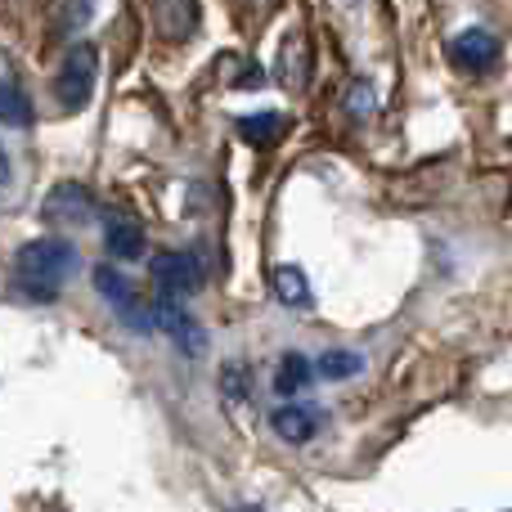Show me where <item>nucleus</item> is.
I'll use <instances>...</instances> for the list:
<instances>
[{"mask_svg":"<svg viewBox=\"0 0 512 512\" xmlns=\"http://www.w3.org/2000/svg\"><path fill=\"white\" fill-rule=\"evenodd\" d=\"M77 270V248L68 239H32L14 256V288L32 301H54Z\"/></svg>","mask_w":512,"mask_h":512,"instance_id":"nucleus-1","label":"nucleus"},{"mask_svg":"<svg viewBox=\"0 0 512 512\" xmlns=\"http://www.w3.org/2000/svg\"><path fill=\"white\" fill-rule=\"evenodd\" d=\"M95 292L113 306V315L122 319L131 333H153V328H158V310L140 297V288H135L117 265H95Z\"/></svg>","mask_w":512,"mask_h":512,"instance_id":"nucleus-2","label":"nucleus"},{"mask_svg":"<svg viewBox=\"0 0 512 512\" xmlns=\"http://www.w3.org/2000/svg\"><path fill=\"white\" fill-rule=\"evenodd\" d=\"M99 81V50L90 41H77L68 54H63L59 72H54V99L63 104V113H77V108L90 104Z\"/></svg>","mask_w":512,"mask_h":512,"instance_id":"nucleus-3","label":"nucleus"},{"mask_svg":"<svg viewBox=\"0 0 512 512\" xmlns=\"http://www.w3.org/2000/svg\"><path fill=\"white\" fill-rule=\"evenodd\" d=\"M153 288H158V301H180L185 306V297H194L198 288H203V265H198L194 252H158L153 256Z\"/></svg>","mask_w":512,"mask_h":512,"instance_id":"nucleus-4","label":"nucleus"},{"mask_svg":"<svg viewBox=\"0 0 512 512\" xmlns=\"http://www.w3.org/2000/svg\"><path fill=\"white\" fill-rule=\"evenodd\" d=\"M41 216L50 225H86L95 221V194L86 185H54L41 203Z\"/></svg>","mask_w":512,"mask_h":512,"instance_id":"nucleus-5","label":"nucleus"},{"mask_svg":"<svg viewBox=\"0 0 512 512\" xmlns=\"http://www.w3.org/2000/svg\"><path fill=\"white\" fill-rule=\"evenodd\" d=\"M158 328L171 337V342L180 346L185 355H203L207 351V333H203V324H198L194 315H189L180 301H158Z\"/></svg>","mask_w":512,"mask_h":512,"instance_id":"nucleus-6","label":"nucleus"},{"mask_svg":"<svg viewBox=\"0 0 512 512\" xmlns=\"http://www.w3.org/2000/svg\"><path fill=\"white\" fill-rule=\"evenodd\" d=\"M450 59L468 72H490L499 59V36L486 32V27H468V32H459L450 41Z\"/></svg>","mask_w":512,"mask_h":512,"instance_id":"nucleus-7","label":"nucleus"},{"mask_svg":"<svg viewBox=\"0 0 512 512\" xmlns=\"http://www.w3.org/2000/svg\"><path fill=\"white\" fill-rule=\"evenodd\" d=\"M270 427H274L279 441L306 445V441H315V432L324 427V409H315V405H279L270 414Z\"/></svg>","mask_w":512,"mask_h":512,"instance_id":"nucleus-8","label":"nucleus"},{"mask_svg":"<svg viewBox=\"0 0 512 512\" xmlns=\"http://www.w3.org/2000/svg\"><path fill=\"white\" fill-rule=\"evenodd\" d=\"M104 248L117 261H140L144 256V225L131 212H108L104 216Z\"/></svg>","mask_w":512,"mask_h":512,"instance_id":"nucleus-9","label":"nucleus"},{"mask_svg":"<svg viewBox=\"0 0 512 512\" xmlns=\"http://www.w3.org/2000/svg\"><path fill=\"white\" fill-rule=\"evenodd\" d=\"M310 378H315V364H310L301 351L279 355V369H274V391H279L283 400H292L297 391H306Z\"/></svg>","mask_w":512,"mask_h":512,"instance_id":"nucleus-10","label":"nucleus"},{"mask_svg":"<svg viewBox=\"0 0 512 512\" xmlns=\"http://www.w3.org/2000/svg\"><path fill=\"white\" fill-rule=\"evenodd\" d=\"M270 288H274V297H279L283 306H306L310 301V283H306V274H301L297 265H279V270L270 274Z\"/></svg>","mask_w":512,"mask_h":512,"instance_id":"nucleus-11","label":"nucleus"},{"mask_svg":"<svg viewBox=\"0 0 512 512\" xmlns=\"http://www.w3.org/2000/svg\"><path fill=\"white\" fill-rule=\"evenodd\" d=\"M288 131V122H283V113H252L239 122V135L248 144H256V149H265V144H274L279 135Z\"/></svg>","mask_w":512,"mask_h":512,"instance_id":"nucleus-12","label":"nucleus"},{"mask_svg":"<svg viewBox=\"0 0 512 512\" xmlns=\"http://www.w3.org/2000/svg\"><path fill=\"white\" fill-rule=\"evenodd\" d=\"M0 122L18 126V131L32 126V104H27L23 86H14V81H0Z\"/></svg>","mask_w":512,"mask_h":512,"instance_id":"nucleus-13","label":"nucleus"},{"mask_svg":"<svg viewBox=\"0 0 512 512\" xmlns=\"http://www.w3.org/2000/svg\"><path fill=\"white\" fill-rule=\"evenodd\" d=\"M153 18L162 23V32H167L171 41H185L198 27V5H153Z\"/></svg>","mask_w":512,"mask_h":512,"instance_id":"nucleus-14","label":"nucleus"},{"mask_svg":"<svg viewBox=\"0 0 512 512\" xmlns=\"http://www.w3.org/2000/svg\"><path fill=\"white\" fill-rule=\"evenodd\" d=\"M360 369H364V355H355V351H324L319 355V364H315V373L319 378H328V382L355 378Z\"/></svg>","mask_w":512,"mask_h":512,"instance_id":"nucleus-15","label":"nucleus"},{"mask_svg":"<svg viewBox=\"0 0 512 512\" xmlns=\"http://www.w3.org/2000/svg\"><path fill=\"white\" fill-rule=\"evenodd\" d=\"M279 81L283 86H301L306 81V41L301 36H292L288 45H283V59H279Z\"/></svg>","mask_w":512,"mask_h":512,"instance_id":"nucleus-16","label":"nucleus"},{"mask_svg":"<svg viewBox=\"0 0 512 512\" xmlns=\"http://www.w3.org/2000/svg\"><path fill=\"white\" fill-rule=\"evenodd\" d=\"M346 113L351 117H369L373 113V86L369 81H355V86H346Z\"/></svg>","mask_w":512,"mask_h":512,"instance_id":"nucleus-17","label":"nucleus"},{"mask_svg":"<svg viewBox=\"0 0 512 512\" xmlns=\"http://www.w3.org/2000/svg\"><path fill=\"white\" fill-rule=\"evenodd\" d=\"M221 387H225V396L243 400V396H248V369H239V364H230V369L221 373Z\"/></svg>","mask_w":512,"mask_h":512,"instance_id":"nucleus-18","label":"nucleus"},{"mask_svg":"<svg viewBox=\"0 0 512 512\" xmlns=\"http://www.w3.org/2000/svg\"><path fill=\"white\" fill-rule=\"evenodd\" d=\"M9 176V158H5V144H0V180Z\"/></svg>","mask_w":512,"mask_h":512,"instance_id":"nucleus-19","label":"nucleus"},{"mask_svg":"<svg viewBox=\"0 0 512 512\" xmlns=\"http://www.w3.org/2000/svg\"><path fill=\"white\" fill-rule=\"evenodd\" d=\"M230 512H265V508H252V504H239V508H230Z\"/></svg>","mask_w":512,"mask_h":512,"instance_id":"nucleus-20","label":"nucleus"}]
</instances>
